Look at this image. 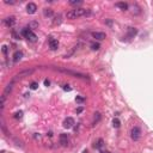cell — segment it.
Instances as JSON below:
<instances>
[{"mask_svg": "<svg viewBox=\"0 0 153 153\" xmlns=\"http://www.w3.org/2000/svg\"><path fill=\"white\" fill-rule=\"evenodd\" d=\"M90 14H91V11L87 10V8H75V10L68 11L66 17L68 19H77L79 17H86V16H90Z\"/></svg>", "mask_w": 153, "mask_h": 153, "instance_id": "obj_1", "label": "cell"}, {"mask_svg": "<svg viewBox=\"0 0 153 153\" xmlns=\"http://www.w3.org/2000/svg\"><path fill=\"white\" fill-rule=\"evenodd\" d=\"M22 34H23V36L25 37L26 40H29L30 42H36L37 36H36V34H34L32 30H30V29H24L23 31H22Z\"/></svg>", "mask_w": 153, "mask_h": 153, "instance_id": "obj_2", "label": "cell"}, {"mask_svg": "<svg viewBox=\"0 0 153 153\" xmlns=\"http://www.w3.org/2000/svg\"><path fill=\"white\" fill-rule=\"evenodd\" d=\"M34 70H25L23 72H19L18 74L14 75V78H13V81H17V80H21V79L25 78V77H29L30 74H32Z\"/></svg>", "mask_w": 153, "mask_h": 153, "instance_id": "obj_3", "label": "cell"}, {"mask_svg": "<svg viewBox=\"0 0 153 153\" xmlns=\"http://www.w3.org/2000/svg\"><path fill=\"white\" fill-rule=\"evenodd\" d=\"M130 136H132V139L134 141H137L141 136V129L139 127H134L132 129V132H130Z\"/></svg>", "mask_w": 153, "mask_h": 153, "instance_id": "obj_4", "label": "cell"}, {"mask_svg": "<svg viewBox=\"0 0 153 153\" xmlns=\"http://www.w3.org/2000/svg\"><path fill=\"white\" fill-rule=\"evenodd\" d=\"M4 24H5L7 28H12V26H14V24H16V17H13V16L6 17V18L4 19Z\"/></svg>", "mask_w": 153, "mask_h": 153, "instance_id": "obj_5", "label": "cell"}, {"mask_svg": "<svg viewBox=\"0 0 153 153\" xmlns=\"http://www.w3.org/2000/svg\"><path fill=\"white\" fill-rule=\"evenodd\" d=\"M37 11V5L34 3H29L28 5H26V12L29 13V14H34V13H36Z\"/></svg>", "mask_w": 153, "mask_h": 153, "instance_id": "obj_6", "label": "cell"}, {"mask_svg": "<svg viewBox=\"0 0 153 153\" xmlns=\"http://www.w3.org/2000/svg\"><path fill=\"white\" fill-rule=\"evenodd\" d=\"M74 120L72 119V117H67V119L63 121V127L66 128V129H70V128H72L73 126H74Z\"/></svg>", "mask_w": 153, "mask_h": 153, "instance_id": "obj_7", "label": "cell"}, {"mask_svg": "<svg viewBox=\"0 0 153 153\" xmlns=\"http://www.w3.org/2000/svg\"><path fill=\"white\" fill-rule=\"evenodd\" d=\"M92 37L96 40H98V41H103V40L106 38V35L104 34V32H92Z\"/></svg>", "mask_w": 153, "mask_h": 153, "instance_id": "obj_8", "label": "cell"}, {"mask_svg": "<svg viewBox=\"0 0 153 153\" xmlns=\"http://www.w3.org/2000/svg\"><path fill=\"white\" fill-rule=\"evenodd\" d=\"M49 47L52 50H56L59 48V41L55 38H50L49 40Z\"/></svg>", "mask_w": 153, "mask_h": 153, "instance_id": "obj_9", "label": "cell"}, {"mask_svg": "<svg viewBox=\"0 0 153 153\" xmlns=\"http://www.w3.org/2000/svg\"><path fill=\"white\" fill-rule=\"evenodd\" d=\"M60 144L62 146H67V144H68V136H67V134H60Z\"/></svg>", "mask_w": 153, "mask_h": 153, "instance_id": "obj_10", "label": "cell"}, {"mask_svg": "<svg viewBox=\"0 0 153 153\" xmlns=\"http://www.w3.org/2000/svg\"><path fill=\"white\" fill-rule=\"evenodd\" d=\"M22 57H23V53L19 52V50H17L14 54H13V62H19L22 60Z\"/></svg>", "mask_w": 153, "mask_h": 153, "instance_id": "obj_11", "label": "cell"}, {"mask_svg": "<svg viewBox=\"0 0 153 153\" xmlns=\"http://www.w3.org/2000/svg\"><path fill=\"white\" fill-rule=\"evenodd\" d=\"M61 72L63 73H67V74H71V75H75V77H79V78H86L84 74H80V73H77V72H72V71H68V70H60Z\"/></svg>", "mask_w": 153, "mask_h": 153, "instance_id": "obj_12", "label": "cell"}, {"mask_svg": "<svg viewBox=\"0 0 153 153\" xmlns=\"http://www.w3.org/2000/svg\"><path fill=\"white\" fill-rule=\"evenodd\" d=\"M127 34H128V37L133 38L134 36H136V34H137V29H135V28H128Z\"/></svg>", "mask_w": 153, "mask_h": 153, "instance_id": "obj_13", "label": "cell"}, {"mask_svg": "<svg viewBox=\"0 0 153 153\" xmlns=\"http://www.w3.org/2000/svg\"><path fill=\"white\" fill-rule=\"evenodd\" d=\"M61 22H62V17H61V14L55 16L54 19H53V24H54V25H60V24H61Z\"/></svg>", "mask_w": 153, "mask_h": 153, "instance_id": "obj_14", "label": "cell"}, {"mask_svg": "<svg viewBox=\"0 0 153 153\" xmlns=\"http://www.w3.org/2000/svg\"><path fill=\"white\" fill-rule=\"evenodd\" d=\"M12 85H13V83H11V84H8V85L5 87V90H4V95H3L4 97H6L11 92V91H12Z\"/></svg>", "mask_w": 153, "mask_h": 153, "instance_id": "obj_15", "label": "cell"}, {"mask_svg": "<svg viewBox=\"0 0 153 153\" xmlns=\"http://www.w3.org/2000/svg\"><path fill=\"white\" fill-rule=\"evenodd\" d=\"M116 6L119 8H121V10H123V11L128 10V4H126V3H117Z\"/></svg>", "mask_w": 153, "mask_h": 153, "instance_id": "obj_16", "label": "cell"}, {"mask_svg": "<svg viewBox=\"0 0 153 153\" xmlns=\"http://www.w3.org/2000/svg\"><path fill=\"white\" fill-rule=\"evenodd\" d=\"M43 13H44V16L46 17H53V14H54L52 8H44Z\"/></svg>", "mask_w": 153, "mask_h": 153, "instance_id": "obj_17", "label": "cell"}, {"mask_svg": "<svg viewBox=\"0 0 153 153\" xmlns=\"http://www.w3.org/2000/svg\"><path fill=\"white\" fill-rule=\"evenodd\" d=\"M103 145H104V141L102 140V139H99V140L95 144V146H96L97 148H102V147H103Z\"/></svg>", "mask_w": 153, "mask_h": 153, "instance_id": "obj_18", "label": "cell"}, {"mask_svg": "<svg viewBox=\"0 0 153 153\" xmlns=\"http://www.w3.org/2000/svg\"><path fill=\"white\" fill-rule=\"evenodd\" d=\"M99 120H101V114H99V112H96V114H95V119H93V125H96Z\"/></svg>", "mask_w": 153, "mask_h": 153, "instance_id": "obj_19", "label": "cell"}, {"mask_svg": "<svg viewBox=\"0 0 153 153\" xmlns=\"http://www.w3.org/2000/svg\"><path fill=\"white\" fill-rule=\"evenodd\" d=\"M99 48H101L99 43H92V44H91V49H92V50H98Z\"/></svg>", "mask_w": 153, "mask_h": 153, "instance_id": "obj_20", "label": "cell"}, {"mask_svg": "<svg viewBox=\"0 0 153 153\" xmlns=\"http://www.w3.org/2000/svg\"><path fill=\"white\" fill-rule=\"evenodd\" d=\"M112 125H114V127H116V128H119L120 126H121V122L119 121L117 119H114V121H112Z\"/></svg>", "mask_w": 153, "mask_h": 153, "instance_id": "obj_21", "label": "cell"}, {"mask_svg": "<svg viewBox=\"0 0 153 153\" xmlns=\"http://www.w3.org/2000/svg\"><path fill=\"white\" fill-rule=\"evenodd\" d=\"M30 88H31V90H37V88H38V84H37L36 81L31 83L30 84Z\"/></svg>", "mask_w": 153, "mask_h": 153, "instance_id": "obj_22", "label": "cell"}, {"mask_svg": "<svg viewBox=\"0 0 153 153\" xmlns=\"http://www.w3.org/2000/svg\"><path fill=\"white\" fill-rule=\"evenodd\" d=\"M23 117V111H18L14 114V119H22Z\"/></svg>", "mask_w": 153, "mask_h": 153, "instance_id": "obj_23", "label": "cell"}, {"mask_svg": "<svg viewBox=\"0 0 153 153\" xmlns=\"http://www.w3.org/2000/svg\"><path fill=\"white\" fill-rule=\"evenodd\" d=\"M75 101L78 102V103H83V102L85 101V98H84V97H80V96H78V97H77V98H75Z\"/></svg>", "mask_w": 153, "mask_h": 153, "instance_id": "obj_24", "label": "cell"}, {"mask_svg": "<svg viewBox=\"0 0 153 153\" xmlns=\"http://www.w3.org/2000/svg\"><path fill=\"white\" fill-rule=\"evenodd\" d=\"M4 3L7 4V5H8V4H10V5H13V4L16 3V1H13V0H4Z\"/></svg>", "mask_w": 153, "mask_h": 153, "instance_id": "obj_25", "label": "cell"}, {"mask_svg": "<svg viewBox=\"0 0 153 153\" xmlns=\"http://www.w3.org/2000/svg\"><path fill=\"white\" fill-rule=\"evenodd\" d=\"M12 35H13V37H14V38H16V40H19V35L17 34L16 31H12Z\"/></svg>", "mask_w": 153, "mask_h": 153, "instance_id": "obj_26", "label": "cell"}, {"mask_svg": "<svg viewBox=\"0 0 153 153\" xmlns=\"http://www.w3.org/2000/svg\"><path fill=\"white\" fill-rule=\"evenodd\" d=\"M71 5H79V4H81V1H71Z\"/></svg>", "mask_w": 153, "mask_h": 153, "instance_id": "obj_27", "label": "cell"}, {"mask_svg": "<svg viewBox=\"0 0 153 153\" xmlns=\"http://www.w3.org/2000/svg\"><path fill=\"white\" fill-rule=\"evenodd\" d=\"M63 90H65V91H71L72 88H71L68 85H63Z\"/></svg>", "mask_w": 153, "mask_h": 153, "instance_id": "obj_28", "label": "cell"}, {"mask_svg": "<svg viewBox=\"0 0 153 153\" xmlns=\"http://www.w3.org/2000/svg\"><path fill=\"white\" fill-rule=\"evenodd\" d=\"M3 53H4V54L7 53V47H6V46H3Z\"/></svg>", "mask_w": 153, "mask_h": 153, "instance_id": "obj_29", "label": "cell"}, {"mask_svg": "<svg viewBox=\"0 0 153 153\" xmlns=\"http://www.w3.org/2000/svg\"><path fill=\"white\" fill-rule=\"evenodd\" d=\"M49 80H47V79H46V80H44V85H46V86H49Z\"/></svg>", "mask_w": 153, "mask_h": 153, "instance_id": "obj_30", "label": "cell"}, {"mask_svg": "<svg viewBox=\"0 0 153 153\" xmlns=\"http://www.w3.org/2000/svg\"><path fill=\"white\" fill-rule=\"evenodd\" d=\"M81 111H83V108H79V109L77 110V112H81Z\"/></svg>", "mask_w": 153, "mask_h": 153, "instance_id": "obj_31", "label": "cell"}, {"mask_svg": "<svg viewBox=\"0 0 153 153\" xmlns=\"http://www.w3.org/2000/svg\"><path fill=\"white\" fill-rule=\"evenodd\" d=\"M101 153H110V152H106V151H105V152H104V151H102Z\"/></svg>", "mask_w": 153, "mask_h": 153, "instance_id": "obj_32", "label": "cell"}]
</instances>
